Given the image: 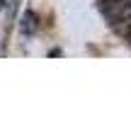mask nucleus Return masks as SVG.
Segmentation results:
<instances>
[{
    "label": "nucleus",
    "mask_w": 131,
    "mask_h": 131,
    "mask_svg": "<svg viewBox=\"0 0 131 131\" xmlns=\"http://www.w3.org/2000/svg\"><path fill=\"white\" fill-rule=\"evenodd\" d=\"M124 19L129 22V34H131V7H126V10H124Z\"/></svg>",
    "instance_id": "nucleus-2"
},
{
    "label": "nucleus",
    "mask_w": 131,
    "mask_h": 131,
    "mask_svg": "<svg viewBox=\"0 0 131 131\" xmlns=\"http://www.w3.org/2000/svg\"><path fill=\"white\" fill-rule=\"evenodd\" d=\"M112 3H117L119 7H122V12H124L126 7H131V0H112Z\"/></svg>",
    "instance_id": "nucleus-1"
}]
</instances>
